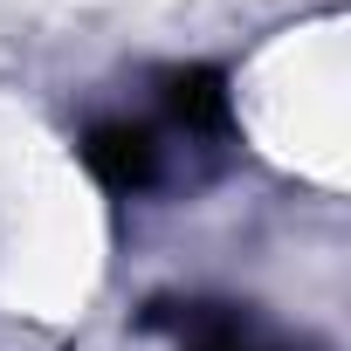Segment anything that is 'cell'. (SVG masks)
<instances>
[{
  "label": "cell",
  "mask_w": 351,
  "mask_h": 351,
  "mask_svg": "<svg viewBox=\"0 0 351 351\" xmlns=\"http://www.w3.org/2000/svg\"><path fill=\"white\" fill-rule=\"evenodd\" d=\"M83 165L97 172V186H110V193H138V186H152V172H158V145H152L145 124H131V117H104V124L83 131Z\"/></svg>",
  "instance_id": "1"
},
{
  "label": "cell",
  "mask_w": 351,
  "mask_h": 351,
  "mask_svg": "<svg viewBox=\"0 0 351 351\" xmlns=\"http://www.w3.org/2000/svg\"><path fill=\"white\" fill-rule=\"evenodd\" d=\"M165 104L186 131H228V90H221L214 69H180L165 83Z\"/></svg>",
  "instance_id": "2"
}]
</instances>
